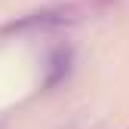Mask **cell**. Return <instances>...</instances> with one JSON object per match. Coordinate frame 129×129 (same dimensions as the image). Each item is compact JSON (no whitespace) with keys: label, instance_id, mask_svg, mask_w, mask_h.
I'll use <instances>...</instances> for the list:
<instances>
[{"label":"cell","instance_id":"cell-1","mask_svg":"<svg viewBox=\"0 0 129 129\" xmlns=\"http://www.w3.org/2000/svg\"><path fill=\"white\" fill-rule=\"evenodd\" d=\"M80 22V9L71 3H49V6H40V9H31L9 19L0 34L3 37H25V34H49V31H61V28H71Z\"/></svg>","mask_w":129,"mask_h":129},{"label":"cell","instance_id":"cell-2","mask_svg":"<svg viewBox=\"0 0 129 129\" xmlns=\"http://www.w3.org/2000/svg\"><path fill=\"white\" fill-rule=\"evenodd\" d=\"M74 74V46L71 43H55L46 52V64H43V92H52L58 86H64Z\"/></svg>","mask_w":129,"mask_h":129}]
</instances>
